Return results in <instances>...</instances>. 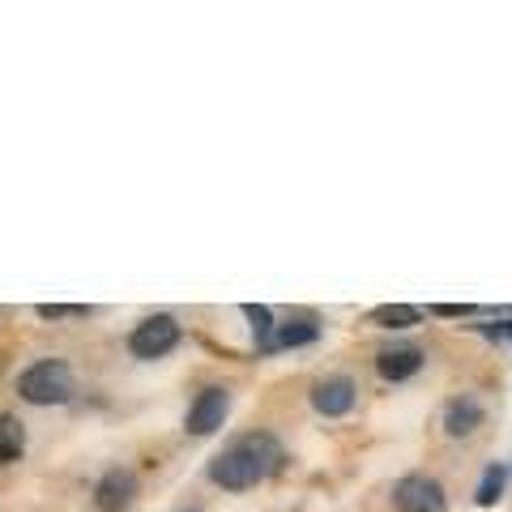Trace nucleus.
<instances>
[{
	"label": "nucleus",
	"mask_w": 512,
	"mask_h": 512,
	"mask_svg": "<svg viewBox=\"0 0 512 512\" xmlns=\"http://www.w3.org/2000/svg\"><path fill=\"white\" fill-rule=\"evenodd\" d=\"M508 474H512V461H508Z\"/></svg>",
	"instance_id": "a211bd4d"
},
{
	"label": "nucleus",
	"mask_w": 512,
	"mask_h": 512,
	"mask_svg": "<svg viewBox=\"0 0 512 512\" xmlns=\"http://www.w3.org/2000/svg\"><path fill=\"white\" fill-rule=\"evenodd\" d=\"M393 512H448V491L431 474H402L389 487Z\"/></svg>",
	"instance_id": "423d86ee"
},
{
	"label": "nucleus",
	"mask_w": 512,
	"mask_h": 512,
	"mask_svg": "<svg viewBox=\"0 0 512 512\" xmlns=\"http://www.w3.org/2000/svg\"><path fill=\"white\" fill-rule=\"evenodd\" d=\"M282 466H286L282 440L274 431L256 427V431H239L235 440L222 444L218 453L205 461V478L231 495H244V491H256L261 483H269L274 474H282Z\"/></svg>",
	"instance_id": "f257e3e1"
},
{
	"label": "nucleus",
	"mask_w": 512,
	"mask_h": 512,
	"mask_svg": "<svg viewBox=\"0 0 512 512\" xmlns=\"http://www.w3.org/2000/svg\"><path fill=\"white\" fill-rule=\"evenodd\" d=\"M483 308H474V303H431L427 316H440V320H466V316H478Z\"/></svg>",
	"instance_id": "dca6fc26"
},
{
	"label": "nucleus",
	"mask_w": 512,
	"mask_h": 512,
	"mask_svg": "<svg viewBox=\"0 0 512 512\" xmlns=\"http://www.w3.org/2000/svg\"><path fill=\"white\" fill-rule=\"evenodd\" d=\"M13 393H18L26 406H39V410L69 406L77 397V372H73L69 359L43 355V359L26 363L18 372V380H13Z\"/></svg>",
	"instance_id": "f03ea898"
},
{
	"label": "nucleus",
	"mask_w": 512,
	"mask_h": 512,
	"mask_svg": "<svg viewBox=\"0 0 512 512\" xmlns=\"http://www.w3.org/2000/svg\"><path fill=\"white\" fill-rule=\"evenodd\" d=\"M231 406H235V393L227 389V384H201V389L192 393L188 410H184V436H192V440L218 436L231 419Z\"/></svg>",
	"instance_id": "20e7f679"
},
{
	"label": "nucleus",
	"mask_w": 512,
	"mask_h": 512,
	"mask_svg": "<svg viewBox=\"0 0 512 512\" xmlns=\"http://www.w3.org/2000/svg\"><path fill=\"white\" fill-rule=\"evenodd\" d=\"M26 423L18 419V414L0 410V466H18V461L26 457Z\"/></svg>",
	"instance_id": "9b49d317"
},
{
	"label": "nucleus",
	"mask_w": 512,
	"mask_h": 512,
	"mask_svg": "<svg viewBox=\"0 0 512 512\" xmlns=\"http://www.w3.org/2000/svg\"><path fill=\"white\" fill-rule=\"evenodd\" d=\"M320 333H325V325H320V316H312V312L278 316V329H274V342H269V355L316 346V342H320Z\"/></svg>",
	"instance_id": "9d476101"
},
{
	"label": "nucleus",
	"mask_w": 512,
	"mask_h": 512,
	"mask_svg": "<svg viewBox=\"0 0 512 512\" xmlns=\"http://www.w3.org/2000/svg\"><path fill=\"white\" fill-rule=\"evenodd\" d=\"M367 320L376 329H414L423 320V308H414V303H376Z\"/></svg>",
	"instance_id": "4468645a"
},
{
	"label": "nucleus",
	"mask_w": 512,
	"mask_h": 512,
	"mask_svg": "<svg viewBox=\"0 0 512 512\" xmlns=\"http://www.w3.org/2000/svg\"><path fill=\"white\" fill-rule=\"evenodd\" d=\"M440 427L448 440H474L487 427V402L478 393H453L440 410Z\"/></svg>",
	"instance_id": "6e6552de"
},
{
	"label": "nucleus",
	"mask_w": 512,
	"mask_h": 512,
	"mask_svg": "<svg viewBox=\"0 0 512 512\" xmlns=\"http://www.w3.org/2000/svg\"><path fill=\"white\" fill-rule=\"evenodd\" d=\"M180 342H184L180 316H171V312H150V316H141L137 325L128 329L124 350H128V355H133L137 363H158V359H167Z\"/></svg>",
	"instance_id": "7ed1b4c3"
},
{
	"label": "nucleus",
	"mask_w": 512,
	"mask_h": 512,
	"mask_svg": "<svg viewBox=\"0 0 512 512\" xmlns=\"http://www.w3.org/2000/svg\"><path fill=\"white\" fill-rule=\"evenodd\" d=\"M244 320L252 329V342H256V355H269V342H274V329H278V312L269 303H244Z\"/></svg>",
	"instance_id": "ddd939ff"
},
{
	"label": "nucleus",
	"mask_w": 512,
	"mask_h": 512,
	"mask_svg": "<svg viewBox=\"0 0 512 512\" xmlns=\"http://www.w3.org/2000/svg\"><path fill=\"white\" fill-rule=\"evenodd\" d=\"M372 367H376V376H380L384 384H410V380L427 367V350H423V346H414V342L380 346V350H376V359H372Z\"/></svg>",
	"instance_id": "1a4fd4ad"
},
{
	"label": "nucleus",
	"mask_w": 512,
	"mask_h": 512,
	"mask_svg": "<svg viewBox=\"0 0 512 512\" xmlns=\"http://www.w3.org/2000/svg\"><path fill=\"white\" fill-rule=\"evenodd\" d=\"M35 316L39 320H82V316H90V308L86 303H39Z\"/></svg>",
	"instance_id": "2eb2a0df"
},
{
	"label": "nucleus",
	"mask_w": 512,
	"mask_h": 512,
	"mask_svg": "<svg viewBox=\"0 0 512 512\" xmlns=\"http://www.w3.org/2000/svg\"><path fill=\"white\" fill-rule=\"evenodd\" d=\"M171 512H205L201 504H180V508H171Z\"/></svg>",
	"instance_id": "f3484780"
},
{
	"label": "nucleus",
	"mask_w": 512,
	"mask_h": 512,
	"mask_svg": "<svg viewBox=\"0 0 512 512\" xmlns=\"http://www.w3.org/2000/svg\"><path fill=\"white\" fill-rule=\"evenodd\" d=\"M308 406H312V414H320V419H346V414H355V406H359V380L346 376V372L312 380Z\"/></svg>",
	"instance_id": "0eeeda50"
},
{
	"label": "nucleus",
	"mask_w": 512,
	"mask_h": 512,
	"mask_svg": "<svg viewBox=\"0 0 512 512\" xmlns=\"http://www.w3.org/2000/svg\"><path fill=\"white\" fill-rule=\"evenodd\" d=\"M508 461H487L483 474H478V483H474V504L478 508H495L504 500V491H508Z\"/></svg>",
	"instance_id": "f8f14e48"
},
{
	"label": "nucleus",
	"mask_w": 512,
	"mask_h": 512,
	"mask_svg": "<svg viewBox=\"0 0 512 512\" xmlns=\"http://www.w3.org/2000/svg\"><path fill=\"white\" fill-rule=\"evenodd\" d=\"M141 500V478L133 466H107L90 487L94 512H133Z\"/></svg>",
	"instance_id": "39448f33"
}]
</instances>
